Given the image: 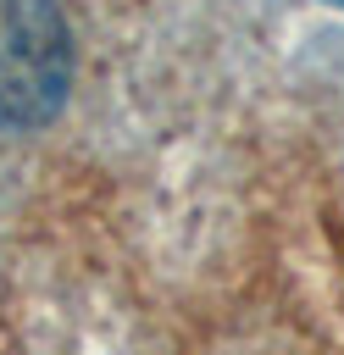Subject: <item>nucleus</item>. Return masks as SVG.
I'll return each mask as SVG.
<instances>
[{"mask_svg":"<svg viewBox=\"0 0 344 355\" xmlns=\"http://www.w3.org/2000/svg\"><path fill=\"white\" fill-rule=\"evenodd\" d=\"M327 6H344V0H327Z\"/></svg>","mask_w":344,"mask_h":355,"instance_id":"f03ea898","label":"nucleus"},{"mask_svg":"<svg viewBox=\"0 0 344 355\" xmlns=\"http://www.w3.org/2000/svg\"><path fill=\"white\" fill-rule=\"evenodd\" d=\"M72 89V33L55 0H0V128H44Z\"/></svg>","mask_w":344,"mask_h":355,"instance_id":"f257e3e1","label":"nucleus"}]
</instances>
